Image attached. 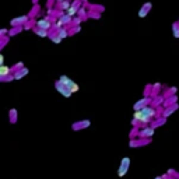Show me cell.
Listing matches in <instances>:
<instances>
[{"label": "cell", "instance_id": "cell-33", "mask_svg": "<svg viewBox=\"0 0 179 179\" xmlns=\"http://www.w3.org/2000/svg\"><path fill=\"white\" fill-rule=\"evenodd\" d=\"M169 91H171V94H172V95H175V94H176V91H178V88H176V87H169Z\"/></svg>", "mask_w": 179, "mask_h": 179}, {"label": "cell", "instance_id": "cell-18", "mask_svg": "<svg viewBox=\"0 0 179 179\" xmlns=\"http://www.w3.org/2000/svg\"><path fill=\"white\" fill-rule=\"evenodd\" d=\"M10 74H13V70L10 66H6V64L0 66V77H7Z\"/></svg>", "mask_w": 179, "mask_h": 179}, {"label": "cell", "instance_id": "cell-27", "mask_svg": "<svg viewBox=\"0 0 179 179\" xmlns=\"http://www.w3.org/2000/svg\"><path fill=\"white\" fill-rule=\"evenodd\" d=\"M13 80H15L14 74H10L7 77H0V81H1V83H9V81H13Z\"/></svg>", "mask_w": 179, "mask_h": 179}, {"label": "cell", "instance_id": "cell-10", "mask_svg": "<svg viewBox=\"0 0 179 179\" xmlns=\"http://www.w3.org/2000/svg\"><path fill=\"white\" fill-rule=\"evenodd\" d=\"M162 91H164V85H162L161 83L152 84V92H151V96H152V98H155V96L161 95V94H162Z\"/></svg>", "mask_w": 179, "mask_h": 179}, {"label": "cell", "instance_id": "cell-13", "mask_svg": "<svg viewBox=\"0 0 179 179\" xmlns=\"http://www.w3.org/2000/svg\"><path fill=\"white\" fill-rule=\"evenodd\" d=\"M71 3H73V1H70V0H64L62 3H56V9L59 10V11H64V13H66V11L70 9Z\"/></svg>", "mask_w": 179, "mask_h": 179}, {"label": "cell", "instance_id": "cell-12", "mask_svg": "<svg viewBox=\"0 0 179 179\" xmlns=\"http://www.w3.org/2000/svg\"><path fill=\"white\" fill-rule=\"evenodd\" d=\"M178 104V95L175 94V95H171L168 98H165V102H164V108H168V106H174Z\"/></svg>", "mask_w": 179, "mask_h": 179}, {"label": "cell", "instance_id": "cell-22", "mask_svg": "<svg viewBox=\"0 0 179 179\" xmlns=\"http://www.w3.org/2000/svg\"><path fill=\"white\" fill-rule=\"evenodd\" d=\"M23 29H24V27H13L9 31V37H14V35H17V34H18V32H21Z\"/></svg>", "mask_w": 179, "mask_h": 179}, {"label": "cell", "instance_id": "cell-1", "mask_svg": "<svg viewBox=\"0 0 179 179\" xmlns=\"http://www.w3.org/2000/svg\"><path fill=\"white\" fill-rule=\"evenodd\" d=\"M59 81H60L62 84H64V85L69 88V90H70L71 92H77L78 90H80L78 84H77V83H74L71 78H69L67 76H64V74H62V76L59 77Z\"/></svg>", "mask_w": 179, "mask_h": 179}, {"label": "cell", "instance_id": "cell-3", "mask_svg": "<svg viewBox=\"0 0 179 179\" xmlns=\"http://www.w3.org/2000/svg\"><path fill=\"white\" fill-rule=\"evenodd\" d=\"M152 138H130V141H129V147L130 148H137V147H144V146H148V144H151Z\"/></svg>", "mask_w": 179, "mask_h": 179}, {"label": "cell", "instance_id": "cell-25", "mask_svg": "<svg viewBox=\"0 0 179 179\" xmlns=\"http://www.w3.org/2000/svg\"><path fill=\"white\" fill-rule=\"evenodd\" d=\"M23 67H25V66H24V63H23V62H18V63H15V64H14V66H11V70H13V74L15 73V71H18L20 69H23Z\"/></svg>", "mask_w": 179, "mask_h": 179}, {"label": "cell", "instance_id": "cell-38", "mask_svg": "<svg viewBox=\"0 0 179 179\" xmlns=\"http://www.w3.org/2000/svg\"><path fill=\"white\" fill-rule=\"evenodd\" d=\"M37 1H38V0H32V3H35V4H37Z\"/></svg>", "mask_w": 179, "mask_h": 179}, {"label": "cell", "instance_id": "cell-20", "mask_svg": "<svg viewBox=\"0 0 179 179\" xmlns=\"http://www.w3.org/2000/svg\"><path fill=\"white\" fill-rule=\"evenodd\" d=\"M34 32L37 34L38 37H42V38H46L49 37V31H46V29H41V28H37L34 27Z\"/></svg>", "mask_w": 179, "mask_h": 179}, {"label": "cell", "instance_id": "cell-40", "mask_svg": "<svg viewBox=\"0 0 179 179\" xmlns=\"http://www.w3.org/2000/svg\"><path fill=\"white\" fill-rule=\"evenodd\" d=\"M168 179H169V178H168Z\"/></svg>", "mask_w": 179, "mask_h": 179}, {"label": "cell", "instance_id": "cell-39", "mask_svg": "<svg viewBox=\"0 0 179 179\" xmlns=\"http://www.w3.org/2000/svg\"><path fill=\"white\" fill-rule=\"evenodd\" d=\"M81 1H83V3H87V1H88V0H81Z\"/></svg>", "mask_w": 179, "mask_h": 179}, {"label": "cell", "instance_id": "cell-26", "mask_svg": "<svg viewBox=\"0 0 179 179\" xmlns=\"http://www.w3.org/2000/svg\"><path fill=\"white\" fill-rule=\"evenodd\" d=\"M38 10H39V6L35 4V6H34V9L31 10V13L28 14V15H29V18L34 20V17H35V15H37V13H38Z\"/></svg>", "mask_w": 179, "mask_h": 179}, {"label": "cell", "instance_id": "cell-16", "mask_svg": "<svg viewBox=\"0 0 179 179\" xmlns=\"http://www.w3.org/2000/svg\"><path fill=\"white\" fill-rule=\"evenodd\" d=\"M165 122H166V119L161 116V118H157V119L152 120L151 123H150V126H151L152 129H157V127H161V126H164V124H165Z\"/></svg>", "mask_w": 179, "mask_h": 179}, {"label": "cell", "instance_id": "cell-31", "mask_svg": "<svg viewBox=\"0 0 179 179\" xmlns=\"http://www.w3.org/2000/svg\"><path fill=\"white\" fill-rule=\"evenodd\" d=\"M166 174H168V176H171V178H174V176H175L176 174H178V172H176L175 169H172V168H171V169L166 171Z\"/></svg>", "mask_w": 179, "mask_h": 179}, {"label": "cell", "instance_id": "cell-17", "mask_svg": "<svg viewBox=\"0 0 179 179\" xmlns=\"http://www.w3.org/2000/svg\"><path fill=\"white\" fill-rule=\"evenodd\" d=\"M28 73H29V69H28V67H23V69H20L18 71L14 73V77H15V80H21V78H24Z\"/></svg>", "mask_w": 179, "mask_h": 179}, {"label": "cell", "instance_id": "cell-7", "mask_svg": "<svg viewBox=\"0 0 179 179\" xmlns=\"http://www.w3.org/2000/svg\"><path fill=\"white\" fill-rule=\"evenodd\" d=\"M91 126V120L90 119H83V120H78V122H74L71 124V129L74 132H78V130H83V129H87Z\"/></svg>", "mask_w": 179, "mask_h": 179}, {"label": "cell", "instance_id": "cell-28", "mask_svg": "<svg viewBox=\"0 0 179 179\" xmlns=\"http://www.w3.org/2000/svg\"><path fill=\"white\" fill-rule=\"evenodd\" d=\"M7 42H9V37H0V51L4 48Z\"/></svg>", "mask_w": 179, "mask_h": 179}, {"label": "cell", "instance_id": "cell-34", "mask_svg": "<svg viewBox=\"0 0 179 179\" xmlns=\"http://www.w3.org/2000/svg\"><path fill=\"white\" fill-rule=\"evenodd\" d=\"M4 64V56L0 55V66H3Z\"/></svg>", "mask_w": 179, "mask_h": 179}, {"label": "cell", "instance_id": "cell-30", "mask_svg": "<svg viewBox=\"0 0 179 179\" xmlns=\"http://www.w3.org/2000/svg\"><path fill=\"white\" fill-rule=\"evenodd\" d=\"M81 21H83L81 17H73V25H80Z\"/></svg>", "mask_w": 179, "mask_h": 179}, {"label": "cell", "instance_id": "cell-19", "mask_svg": "<svg viewBox=\"0 0 179 179\" xmlns=\"http://www.w3.org/2000/svg\"><path fill=\"white\" fill-rule=\"evenodd\" d=\"M57 35H59L62 39H64V38H67L70 35V31H69V28L67 27H63V28H60V29H57V31H55Z\"/></svg>", "mask_w": 179, "mask_h": 179}, {"label": "cell", "instance_id": "cell-4", "mask_svg": "<svg viewBox=\"0 0 179 179\" xmlns=\"http://www.w3.org/2000/svg\"><path fill=\"white\" fill-rule=\"evenodd\" d=\"M151 104H152V96H143L140 101H137L133 105V110H134V112L141 110L143 108H146V106H148V105H151Z\"/></svg>", "mask_w": 179, "mask_h": 179}, {"label": "cell", "instance_id": "cell-32", "mask_svg": "<svg viewBox=\"0 0 179 179\" xmlns=\"http://www.w3.org/2000/svg\"><path fill=\"white\" fill-rule=\"evenodd\" d=\"M6 35H9V29H1V31H0V37H6Z\"/></svg>", "mask_w": 179, "mask_h": 179}, {"label": "cell", "instance_id": "cell-23", "mask_svg": "<svg viewBox=\"0 0 179 179\" xmlns=\"http://www.w3.org/2000/svg\"><path fill=\"white\" fill-rule=\"evenodd\" d=\"M151 92H152V84H147V85L144 87L143 95L144 96H151Z\"/></svg>", "mask_w": 179, "mask_h": 179}, {"label": "cell", "instance_id": "cell-35", "mask_svg": "<svg viewBox=\"0 0 179 179\" xmlns=\"http://www.w3.org/2000/svg\"><path fill=\"white\" fill-rule=\"evenodd\" d=\"M154 179H164V176L161 175V176H157V178H154Z\"/></svg>", "mask_w": 179, "mask_h": 179}, {"label": "cell", "instance_id": "cell-2", "mask_svg": "<svg viewBox=\"0 0 179 179\" xmlns=\"http://www.w3.org/2000/svg\"><path fill=\"white\" fill-rule=\"evenodd\" d=\"M130 158L129 157H123L122 160H120V165H119V168H118V176L119 178H123L124 175L127 174V171H129V168H130Z\"/></svg>", "mask_w": 179, "mask_h": 179}, {"label": "cell", "instance_id": "cell-9", "mask_svg": "<svg viewBox=\"0 0 179 179\" xmlns=\"http://www.w3.org/2000/svg\"><path fill=\"white\" fill-rule=\"evenodd\" d=\"M178 108H179V104H176V105H174V106H168V108H164V112H162V118L168 119L171 115H174L175 112L178 110Z\"/></svg>", "mask_w": 179, "mask_h": 179}, {"label": "cell", "instance_id": "cell-15", "mask_svg": "<svg viewBox=\"0 0 179 179\" xmlns=\"http://www.w3.org/2000/svg\"><path fill=\"white\" fill-rule=\"evenodd\" d=\"M17 119H18V113H17V109L15 108H11L9 110V120L11 124H15L17 123Z\"/></svg>", "mask_w": 179, "mask_h": 179}, {"label": "cell", "instance_id": "cell-11", "mask_svg": "<svg viewBox=\"0 0 179 179\" xmlns=\"http://www.w3.org/2000/svg\"><path fill=\"white\" fill-rule=\"evenodd\" d=\"M151 7H152V4L150 3V1L144 3V4H143V7L140 9V11H138V17H140V18H144V17L148 14V11L151 10Z\"/></svg>", "mask_w": 179, "mask_h": 179}, {"label": "cell", "instance_id": "cell-37", "mask_svg": "<svg viewBox=\"0 0 179 179\" xmlns=\"http://www.w3.org/2000/svg\"><path fill=\"white\" fill-rule=\"evenodd\" d=\"M56 3H62V1H64V0H55Z\"/></svg>", "mask_w": 179, "mask_h": 179}, {"label": "cell", "instance_id": "cell-21", "mask_svg": "<svg viewBox=\"0 0 179 179\" xmlns=\"http://www.w3.org/2000/svg\"><path fill=\"white\" fill-rule=\"evenodd\" d=\"M140 126H134L133 129H132V130H130V133H129V137L130 138H136L138 136V132H140Z\"/></svg>", "mask_w": 179, "mask_h": 179}, {"label": "cell", "instance_id": "cell-5", "mask_svg": "<svg viewBox=\"0 0 179 179\" xmlns=\"http://www.w3.org/2000/svg\"><path fill=\"white\" fill-rule=\"evenodd\" d=\"M55 88H56V91L59 92V94H62L64 98H70V96L73 95V92L70 91V90L66 87L64 84L60 83L59 80H56V81H55Z\"/></svg>", "mask_w": 179, "mask_h": 179}, {"label": "cell", "instance_id": "cell-14", "mask_svg": "<svg viewBox=\"0 0 179 179\" xmlns=\"http://www.w3.org/2000/svg\"><path fill=\"white\" fill-rule=\"evenodd\" d=\"M164 102H165V98H164V95L161 94V95H158V96H155V98H152V104H151V106H154V108H160V106H162L164 105Z\"/></svg>", "mask_w": 179, "mask_h": 179}, {"label": "cell", "instance_id": "cell-6", "mask_svg": "<svg viewBox=\"0 0 179 179\" xmlns=\"http://www.w3.org/2000/svg\"><path fill=\"white\" fill-rule=\"evenodd\" d=\"M155 133V129H152L151 126H144V127L140 129V132H138V138H152Z\"/></svg>", "mask_w": 179, "mask_h": 179}, {"label": "cell", "instance_id": "cell-29", "mask_svg": "<svg viewBox=\"0 0 179 179\" xmlns=\"http://www.w3.org/2000/svg\"><path fill=\"white\" fill-rule=\"evenodd\" d=\"M88 17H91V18H99L101 14H99V11H92V10H90V11H88Z\"/></svg>", "mask_w": 179, "mask_h": 179}, {"label": "cell", "instance_id": "cell-8", "mask_svg": "<svg viewBox=\"0 0 179 179\" xmlns=\"http://www.w3.org/2000/svg\"><path fill=\"white\" fill-rule=\"evenodd\" d=\"M29 15H21V17H17V18H13L10 21L11 27H24L25 24L29 21Z\"/></svg>", "mask_w": 179, "mask_h": 179}, {"label": "cell", "instance_id": "cell-24", "mask_svg": "<svg viewBox=\"0 0 179 179\" xmlns=\"http://www.w3.org/2000/svg\"><path fill=\"white\" fill-rule=\"evenodd\" d=\"M172 32H174V37L179 38V21L172 24Z\"/></svg>", "mask_w": 179, "mask_h": 179}, {"label": "cell", "instance_id": "cell-36", "mask_svg": "<svg viewBox=\"0 0 179 179\" xmlns=\"http://www.w3.org/2000/svg\"><path fill=\"white\" fill-rule=\"evenodd\" d=\"M174 178H175V179H179V172H178V174H176V175H175Z\"/></svg>", "mask_w": 179, "mask_h": 179}]
</instances>
